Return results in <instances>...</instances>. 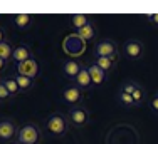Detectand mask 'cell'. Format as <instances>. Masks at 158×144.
<instances>
[{
	"instance_id": "2e32d148",
	"label": "cell",
	"mask_w": 158,
	"mask_h": 144,
	"mask_svg": "<svg viewBox=\"0 0 158 144\" xmlns=\"http://www.w3.org/2000/svg\"><path fill=\"white\" fill-rule=\"evenodd\" d=\"M119 57H94L93 62L99 67L101 70H104L106 74H110L116 69V64H118Z\"/></svg>"
},
{
	"instance_id": "44dd1931",
	"label": "cell",
	"mask_w": 158,
	"mask_h": 144,
	"mask_svg": "<svg viewBox=\"0 0 158 144\" xmlns=\"http://www.w3.org/2000/svg\"><path fill=\"white\" fill-rule=\"evenodd\" d=\"M118 101L121 102L123 106H128V107H136V104H135L131 94H126V92H121V90H119L118 92Z\"/></svg>"
},
{
	"instance_id": "5bb4252c",
	"label": "cell",
	"mask_w": 158,
	"mask_h": 144,
	"mask_svg": "<svg viewBox=\"0 0 158 144\" xmlns=\"http://www.w3.org/2000/svg\"><path fill=\"white\" fill-rule=\"evenodd\" d=\"M67 18H69V24H71V27L74 29V32H77L79 29H82L88 24H91V17H89L88 14H71Z\"/></svg>"
},
{
	"instance_id": "7a4b0ae2",
	"label": "cell",
	"mask_w": 158,
	"mask_h": 144,
	"mask_svg": "<svg viewBox=\"0 0 158 144\" xmlns=\"http://www.w3.org/2000/svg\"><path fill=\"white\" fill-rule=\"evenodd\" d=\"M40 139H42L40 127L32 122H27L22 127H19L17 136H15V141L19 144H39Z\"/></svg>"
},
{
	"instance_id": "ffe728a7",
	"label": "cell",
	"mask_w": 158,
	"mask_h": 144,
	"mask_svg": "<svg viewBox=\"0 0 158 144\" xmlns=\"http://www.w3.org/2000/svg\"><path fill=\"white\" fill-rule=\"evenodd\" d=\"M14 45L9 42V40H5V42L0 44V59L7 60V62H10L12 60V54H14Z\"/></svg>"
},
{
	"instance_id": "603a6c76",
	"label": "cell",
	"mask_w": 158,
	"mask_h": 144,
	"mask_svg": "<svg viewBox=\"0 0 158 144\" xmlns=\"http://www.w3.org/2000/svg\"><path fill=\"white\" fill-rule=\"evenodd\" d=\"M140 86L138 84V82H135V81H126V82H123L121 84V92H126V94H133L135 92V89H136V87Z\"/></svg>"
},
{
	"instance_id": "5b68a950",
	"label": "cell",
	"mask_w": 158,
	"mask_h": 144,
	"mask_svg": "<svg viewBox=\"0 0 158 144\" xmlns=\"http://www.w3.org/2000/svg\"><path fill=\"white\" fill-rule=\"evenodd\" d=\"M67 119L69 124L74 127H84L89 122V111L84 106H76V107H71L67 112Z\"/></svg>"
},
{
	"instance_id": "4fadbf2b",
	"label": "cell",
	"mask_w": 158,
	"mask_h": 144,
	"mask_svg": "<svg viewBox=\"0 0 158 144\" xmlns=\"http://www.w3.org/2000/svg\"><path fill=\"white\" fill-rule=\"evenodd\" d=\"M86 67H88V72H89V75H91L93 84H94V86H103L104 82H106V75H108V74H106L104 70H101L94 62L88 64Z\"/></svg>"
},
{
	"instance_id": "ba28073f",
	"label": "cell",
	"mask_w": 158,
	"mask_h": 144,
	"mask_svg": "<svg viewBox=\"0 0 158 144\" xmlns=\"http://www.w3.org/2000/svg\"><path fill=\"white\" fill-rule=\"evenodd\" d=\"M125 54L128 59L138 60L145 54V45L140 40H128V42H125Z\"/></svg>"
},
{
	"instance_id": "30bf717a",
	"label": "cell",
	"mask_w": 158,
	"mask_h": 144,
	"mask_svg": "<svg viewBox=\"0 0 158 144\" xmlns=\"http://www.w3.org/2000/svg\"><path fill=\"white\" fill-rule=\"evenodd\" d=\"M82 67H84V66H82L77 59H67V60H64V62H62V72H64V75H66V77H69V79H73V81L77 77V74L81 72Z\"/></svg>"
},
{
	"instance_id": "4316f807",
	"label": "cell",
	"mask_w": 158,
	"mask_h": 144,
	"mask_svg": "<svg viewBox=\"0 0 158 144\" xmlns=\"http://www.w3.org/2000/svg\"><path fill=\"white\" fill-rule=\"evenodd\" d=\"M7 66H9V62H7V60H3V59H0V74H2V72H5Z\"/></svg>"
},
{
	"instance_id": "484cf974",
	"label": "cell",
	"mask_w": 158,
	"mask_h": 144,
	"mask_svg": "<svg viewBox=\"0 0 158 144\" xmlns=\"http://www.w3.org/2000/svg\"><path fill=\"white\" fill-rule=\"evenodd\" d=\"M150 107H152V111L155 112V114H158V96L156 94L152 97V101H150Z\"/></svg>"
},
{
	"instance_id": "52a82bcc",
	"label": "cell",
	"mask_w": 158,
	"mask_h": 144,
	"mask_svg": "<svg viewBox=\"0 0 158 144\" xmlns=\"http://www.w3.org/2000/svg\"><path fill=\"white\" fill-rule=\"evenodd\" d=\"M15 70H17V74H20V75H25V77L35 79L37 75H39L40 66H39V62H37V59L32 57V59L25 60V62H22V64H17V66H15Z\"/></svg>"
},
{
	"instance_id": "ac0fdd59",
	"label": "cell",
	"mask_w": 158,
	"mask_h": 144,
	"mask_svg": "<svg viewBox=\"0 0 158 144\" xmlns=\"http://www.w3.org/2000/svg\"><path fill=\"white\" fill-rule=\"evenodd\" d=\"M19 84V89H20V92H29V90L34 87V82H35V79H31V77H25V75H20V74H15L14 75Z\"/></svg>"
},
{
	"instance_id": "d6986e66",
	"label": "cell",
	"mask_w": 158,
	"mask_h": 144,
	"mask_svg": "<svg viewBox=\"0 0 158 144\" xmlns=\"http://www.w3.org/2000/svg\"><path fill=\"white\" fill-rule=\"evenodd\" d=\"M2 82H3V86L7 87V90L10 92V96H12V97H15V96L20 94V89H19V84H17V81H15V77H14V75L3 77Z\"/></svg>"
},
{
	"instance_id": "8fae6325",
	"label": "cell",
	"mask_w": 158,
	"mask_h": 144,
	"mask_svg": "<svg viewBox=\"0 0 158 144\" xmlns=\"http://www.w3.org/2000/svg\"><path fill=\"white\" fill-rule=\"evenodd\" d=\"M32 22H34V15L32 14L22 12V14H14L12 15V24L15 25V29H19V30L31 29Z\"/></svg>"
},
{
	"instance_id": "83f0119b",
	"label": "cell",
	"mask_w": 158,
	"mask_h": 144,
	"mask_svg": "<svg viewBox=\"0 0 158 144\" xmlns=\"http://www.w3.org/2000/svg\"><path fill=\"white\" fill-rule=\"evenodd\" d=\"M2 42H5V29L0 27V44Z\"/></svg>"
},
{
	"instance_id": "6da1fadb",
	"label": "cell",
	"mask_w": 158,
	"mask_h": 144,
	"mask_svg": "<svg viewBox=\"0 0 158 144\" xmlns=\"http://www.w3.org/2000/svg\"><path fill=\"white\" fill-rule=\"evenodd\" d=\"M69 129V119L62 112H52L46 119V131L52 138H62Z\"/></svg>"
},
{
	"instance_id": "e0dca14e",
	"label": "cell",
	"mask_w": 158,
	"mask_h": 144,
	"mask_svg": "<svg viewBox=\"0 0 158 144\" xmlns=\"http://www.w3.org/2000/svg\"><path fill=\"white\" fill-rule=\"evenodd\" d=\"M76 34H77L79 37H81L82 40H84L86 44H88V42H93V40L96 39V35H98V29H96V25L91 22V24H88L86 27L79 29Z\"/></svg>"
},
{
	"instance_id": "277c9868",
	"label": "cell",
	"mask_w": 158,
	"mask_h": 144,
	"mask_svg": "<svg viewBox=\"0 0 158 144\" xmlns=\"http://www.w3.org/2000/svg\"><path fill=\"white\" fill-rule=\"evenodd\" d=\"M94 57H119L118 44L110 39H101L94 44Z\"/></svg>"
},
{
	"instance_id": "9a60e30c",
	"label": "cell",
	"mask_w": 158,
	"mask_h": 144,
	"mask_svg": "<svg viewBox=\"0 0 158 144\" xmlns=\"http://www.w3.org/2000/svg\"><path fill=\"white\" fill-rule=\"evenodd\" d=\"M74 86H77L81 90H84V89H91L93 86V79H91V75H89V72H88V67H82L81 72L77 74V77L74 79Z\"/></svg>"
},
{
	"instance_id": "d4e9b609",
	"label": "cell",
	"mask_w": 158,
	"mask_h": 144,
	"mask_svg": "<svg viewBox=\"0 0 158 144\" xmlns=\"http://www.w3.org/2000/svg\"><path fill=\"white\" fill-rule=\"evenodd\" d=\"M145 18L150 22V25H153L155 29H158V12H155V14H146Z\"/></svg>"
},
{
	"instance_id": "f546056e",
	"label": "cell",
	"mask_w": 158,
	"mask_h": 144,
	"mask_svg": "<svg viewBox=\"0 0 158 144\" xmlns=\"http://www.w3.org/2000/svg\"><path fill=\"white\" fill-rule=\"evenodd\" d=\"M156 96H158V90H156Z\"/></svg>"
},
{
	"instance_id": "cb8c5ba5",
	"label": "cell",
	"mask_w": 158,
	"mask_h": 144,
	"mask_svg": "<svg viewBox=\"0 0 158 144\" xmlns=\"http://www.w3.org/2000/svg\"><path fill=\"white\" fill-rule=\"evenodd\" d=\"M9 99H12V96H10V92L7 90V87L3 86V82L0 81V102H5Z\"/></svg>"
},
{
	"instance_id": "f1b7e54d",
	"label": "cell",
	"mask_w": 158,
	"mask_h": 144,
	"mask_svg": "<svg viewBox=\"0 0 158 144\" xmlns=\"http://www.w3.org/2000/svg\"><path fill=\"white\" fill-rule=\"evenodd\" d=\"M9 144H19L17 141H12V142H9Z\"/></svg>"
},
{
	"instance_id": "7402d4cb",
	"label": "cell",
	"mask_w": 158,
	"mask_h": 144,
	"mask_svg": "<svg viewBox=\"0 0 158 144\" xmlns=\"http://www.w3.org/2000/svg\"><path fill=\"white\" fill-rule=\"evenodd\" d=\"M133 96V101H135V104L136 106H140L143 104V101H145V97H146V92H145V89H143L141 86H138L136 89H135V92L131 94Z\"/></svg>"
},
{
	"instance_id": "8992f818",
	"label": "cell",
	"mask_w": 158,
	"mask_h": 144,
	"mask_svg": "<svg viewBox=\"0 0 158 144\" xmlns=\"http://www.w3.org/2000/svg\"><path fill=\"white\" fill-rule=\"evenodd\" d=\"M84 99V92H82L81 89H79L77 86H67L66 89L62 90V101L66 102V104H69L71 107H76L79 106Z\"/></svg>"
},
{
	"instance_id": "7c38bea8",
	"label": "cell",
	"mask_w": 158,
	"mask_h": 144,
	"mask_svg": "<svg viewBox=\"0 0 158 144\" xmlns=\"http://www.w3.org/2000/svg\"><path fill=\"white\" fill-rule=\"evenodd\" d=\"M32 57H34V55H32L31 47H29V45L20 44V45H17V47L14 49L12 62H15V64H22V62H25V60H29V59H32Z\"/></svg>"
},
{
	"instance_id": "3957f363",
	"label": "cell",
	"mask_w": 158,
	"mask_h": 144,
	"mask_svg": "<svg viewBox=\"0 0 158 144\" xmlns=\"http://www.w3.org/2000/svg\"><path fill=\"white\" fill-rule=\"evenodd\" d=\"M62 50L66 52L71 59H77L86 52V42L76 32L69 34V35H66V39H64V42H62Z\"/></svg>"
},
{
	"instance_id": "9c48e42d",
	"label": "cell",
	"mask_w": 158,
	"mask_h": 144,
	"mask_svg": "<svg viewBox=\"0 0 158 144\" xmlns=\"http://www.w3.org/2000/svg\"><path fill=\"white\" fill-rule=\"evenodd\" d=\"M17 124L10 119H3L0 121V141H12L17 136Z\"/></svg>"
}]
</instances>
